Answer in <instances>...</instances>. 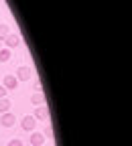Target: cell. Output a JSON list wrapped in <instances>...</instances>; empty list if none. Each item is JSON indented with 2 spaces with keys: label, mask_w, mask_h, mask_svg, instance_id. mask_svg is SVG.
Masks as SVG:
<instances>
[{
  "label": "cell",
  "mask_w": 132,
  "mask_h": 146,
  "mask_svg": "<svg viewBox=\"0 0 132 146\" xmlns=\"http://www.w3.org/2000/svg\"><path fill=\"white\" fill-rule=\"evenodd\" d=\"M18 81H27V79H31L33 77V69L31 67H27V65H23V67H18L16 69V75H14Z\"/></svg>",
  "instance_id": "6da1fadb"
},
{
  "label": "cell",
  "mask_w": 132,
  "mask_h": 146,
  "mask_svg": "<svg viewBox=\"0 0 132 146\" xmlns=\"http://www.w3.org/2000/svg\"><path fill=\"white\" fill-rule=\"evenodd\" d=\"M35 124H37L35 116H25V118L21 120V128H23V130H27V132H33V130H35Z\"/></svg>",
  "instance_id": "7a4b0ae2"
},
{
  "label": "cell",
  "mask_w": 132,
  "mask_h": 146,
  "mask_svg": "<svg viewBox=\"0 0 132 146\" xmlns=\"http://www.w3.org/2000/svg\"><path fill=\"white\" fill-rule=\"evenodd\" d=\"M35 120H49V108H47V106H37V110H35Z\"/></svg>",
  "instance_id": "3957f363"
},
{
  "label": "cell",
  "mask_w": 132,
  "mask_h": 146,
  "mask_svg": "<svg viewBox=\"0 0 132 146\" xmlns=\"http://www.w3.org/2000/svg\"><path fill=\"white\" fill-rule=\"evenodd\" d=\"M14 122H16V118H14L10 112L2 114V118H0V124H2L4 128H10V126H14Z\"/></svg>",
  "instance_id": "277c9868"
},
{
  "label": "cell",
  "mask_w": 132,
  "mask_h": 146,
  "mask_svg": "<svg viewBox=\"0 0 132 146\" xmlns=\"http://www.w3.org/2000/svg\"><path fill=\"white\" fill-rule=\"evenodd\" d=\"M2 85H4L6 89H16V85H18V79H16L14 75H6V77L2 79Z\"/></svg>",
  "instance_id": "5b68a950"
},
{
  "label": "cell",
  "mask_w": 132,
  "mask_h": 146,
  "mask_svg": "<svg viewBox=\"0 0 132 146\" xmlns=\"http://www.w3.org/2000/svg\"><path fill=\"white\" fill-rule=\"evenodd\" d=\"M4 43H6V47L14 49V47H18V45H21V36H18V35H8L6 39H4Z\"/></svg>",
  "instance_id": "8992f818"
},
{
  "label": "cell",
  "mask_w": 132,
  "mask_h": 146,
  "mask_svg": "<svg viewBox=\"0 0 132 146\" xmlns=\"http://www.w3.org/2000/svg\"><path fill=\"white\" fill-rule=\"evenodd\" d=\"M31 144H33V146H43V144H45V136H43L41 132H33V134H31Z\"/></svg>",
  "instance_id": "52a82bcc"
},
{
  "label": "cell",
  "mask_w": 132,
  "mask_h": 146,
  "mask_svg": "<svg viewBox=\"0 0 132 146\" xmlns=\"http://www.w3.org/2000/svg\"><path fill=\"white\" fill-rule=\"evenodd\" d=\"M31 104H35V106H45V94H43V91L33 94V96H31Z\"/></svg>",
  "instance_id": "ba28073f"
},
{
  "label": "cell",
  "mask_w": 132,
  "mask_h": 146,
  "mask_svg": "<svg viewBox=\"0 0 132 146\" xmlns=\"http://www.w3.org/2000/svg\"><path fill=\"white\" fill-rule=\"evenodd\" d=\"M6 112H10V100L2 98L0 100V114H6Z\"/></svg>",
  "instance_id": "9c48e42d"
},
{
  "label": "cell",
  "mask_w": 132,
  "mask_h": 146,
  "mask_svg": "<svg viewBox=\"0 0 132 146\" xmlns=\"http://www.w3.org/2000/svg\"><path fill=\"white\" fill-rule=\"evenodd\" d=\"M10 59V51L8 49H0V63H6Z\"/></svg>",
  "instance_id": "30bf717a"
},
{
  "label": "cell",
  "mask_w": 132,
  "mask_h": 146,
  "mask_svg": "<svg viewBox=\"0 0 132 146\" xmlns=\"http://www.w3.org/2000/svg\"><path fill=\"white\" fill-rule=\"evenodd\" d=\"M8 25H0V41H4L6 36H8Z\"/></svg>",
  "instance_id": "8fae6325"
},
{
  "label": "cell",
  "mask_w": 132,
  "mask_h": 146,
  "mask_svg": "<svg viewBox=\"0 0 132 146\" xmlns=\"http://www.w3.org/2000/svg\"><path fill=\"white\" fill-rule=\"evenodd\" d=\"M8 146H23V142L18 140V138H12V140L8 142Z\"/></svg>",
  "instance_id": "7c38bea8"
},
{
  "label": "cell",
  "mask_w": 132,
  "mask_h": 146,
  "mask_svg": "<svg viewBox=\"0 0 132 146\" xmlns=\"http://www.w3.org/2000/svg\"><path fill=\"white\" fill-rule=\"evenodd\" d=\"M6 91H8V89H6L4 85H0V100H2V98H6Z\"/></svg>",
  "instance_id": "4fadbf2b"
},
{
  "label": "cell",
  "mask_w": 132,
  "mask_h": 146,
  "mask_svg": "<svg viewBox=\"0 0 132 146\" xmlns=\"http://www.w3.org/2000/svg\"><path fill=\"white\" fill-rule=\"evenodd\" d=\"M0 49H2V47H0Z\"/></svg>",
  "instance_id": "5bb4252c"
},
{
  "label": "cell",
  "mask_w": 132,
  "mask_h": 146,
  "mask_svg": "<svg viewBox=\"0 0 132 146\" xmlns=\"http://www.w3.org/2000/svg\"><path fill=\"white\" fill-rule=\"evenodd\" d=\"M43 146H45V144H43Z\"/></svg>",
  "instance_id": "9a60e30c"
}]
</instances>
